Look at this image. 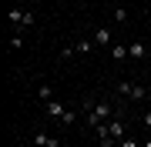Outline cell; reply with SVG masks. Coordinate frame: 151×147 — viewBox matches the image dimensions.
<instances>
[{"label": "cell", "instance_id": "obj_1", "mask_svg": "<svg viewBox=\"0 0 151 147\" xmlns=\"http://www.w3.org/2000/svg\"><path fill=\"white\" fill-rule=\"evenodd\" d=\"M111 114H114V104H111V100H97L94 107H91V114H87V127H101V124H108Z\"/></svg>", "mask_w": 151, "mask_h": 147}, {"label": "cell", "instance_id": "obj_2", "mask_svg": "<svg viewBox=\"0 0 151 147\" xmlns=\"http://www.w3.org/2000/svg\"><path fill=\"white\" fill-rule=\"evenodd\" d=\"M7 20H14L17 27H30V23H34V13H30V10H17V7H14V10L7 13Z\"/></svg>", "mask_w": 151, "mask_h": 147}, {"label": "cell", "instance_id": "obj_3", "mask_svg": "<svg viewBox=\"0 0 151 147\" xmlns=\"http://www.w3.org/2000/svg\"><path fill=\"white\" fill-rule=\"evenodd\" d=\"M34 144H37V147H60V141H57V137H50V134H44V131H37V134H34Z\"/></svg>", "mask_w": 151, "mask_h": 147}, {"label": "cell", "instance_id": "obj_4", "mask_svg": "<svg viewBox=\"0 0 151 147\" xmlns=\"http://www.w3.org/2000/svg\"><path fill=\"white\" fill-rule=\"evenodd\" d=\"M94 44H97V47H108V44H111V30H108V27H97V30H94Z\"/></svg>", "mask_w": 151, "mask_h": 147}, {"label": "cell", "instance_id": "obj_5", "mask_svg": "<svg viewBox=\"0 0 151 147\" xmlns=\"http://www.w3.org/2000/svg\"><path fill=\"white\" fill-rule=\"evenodd\" d=\"M47 114L60 120V117H64V114H67V110H64V104H60V100H47Z\"/></svg>", "mask_w": 151, "mask_h": 147}, {"label": "cell", "instance_id": "obj_6", "mask_svg": "<svg viewBox=\"0 0 151 147\" xmlns=\"http://www.w3.org/2000/svg\"><path fill=\"white\" fill-rule=\"evenodd\" d=\"M128 57H134V60L148 57V47H145V44H131V47H128Z\"/></svg>", "mask_w": 151, "mask_h": 147}, {"label": "cell", "instance_id": "obj_7", "mask_svg": "<svg viewBox=\"0 0 151 147\" xmlns=\"http://www.w3.org/2000/svg\"><path fill=\"white\" fill-rule=\"evenodd\" d=\"M74 50H77V54H91V50H94V40H77Z\"/></svg>", "mask_w": 151, "mask_h": 147}, {"label": "cell", "instance_id": "obj_8", "mask_svg": "<svg viewBox=\"0 0 151 147\" xmlns=\"http://www.w3.org/2000/svg\"><path fill=\"white\" fill-rule=\"evenodd\" d=\"M37 97H40V100H50V97H54V87H50V84H40Z\"/></svg>", "mask_w": 151, "mask_h": 147}, {"label": "cell", "instance_id": "obj_9", "mask_svg": "<svg viewBox=\"0 0 151 147\" xmlns=\"http://www.w3.org/2000/svg\"><path fill=\"white\" fill-rule=\"evenodd\" d=\"M131 97H134V100H145V97H148V90L141 87V84H134V87H131Z\"/></svg>", "mask_w": 151, "mask_h": 147}, {"label": "cell", "instance_id": "obj_10", "mask_svg": "<svg viewBox=\"0 0 151 147\" xmlns=\"http://www.w3.org/2000/svg\"><path fill=\"white\" fill-rule=\"evenodd\" d=\"M131 87H134L131 80H121V84H118V94H124V97H131Z\"/></svg>", "mask_w": 151, "mask_h": 147}, {"label": "cell", "instance_id": "obj_11", "mask_svg": "<svg viewBox=\"0 0 151 147\" xmlns=\"http://www.w3.org/2000/svg\"><path fill=\"white\" fill-rule=\"evenodd\" d=\"M111 54H114V60H124L128 57V47H111Z\"/></svg>", "mask_w": 151, "mask_h": 147}, {"label": "cell", "instance_id": "obj_12", "mask_svg": "<svg viewBox=\"0 0 151 147\" xmlns=\"http://www.w3.org/2000/svg\"><path fill=\"white\" fill-rule=\"evenodd\" d=\"M74 54H77L74 47H60V60H67V57H74Z\"/></svg>", "mask_w": 151, "mask_h": 147}, {"label": "cell", "instance_id": "obj_13", "mask_svg": "<svg viewBox=\"0 0 151 147\" xmlns=\"http://www.w3.org/2000/svg\"><path fill=\"white\" fill-rule=\"evenodd\" d=\"M118 147H138V141H134V137H124V141H121Z\"/></svg>", "mask_w": 151, "mask_h": 147}, {"label": "cell", "instance_id": "obj_14", "mask_svg": "<svg viewBox=\"0 0 151 147\" xmlns=\"http://www.w3.org/2000/svg\"><path fill=\"white\" fill-rule=\"evenodd\" d=\"M145 127H151V114H145Z\"/></svg>", "mask_w": 151, "mask_h": 147}, {"label": "cell", "instance_id": "obj_15", "mask_svg": "<svg viewBox=\"0 0 151 147\" xmlns=\"http://www.w3.org/2000/svg\"><path fill=\"white\" fill-rule=\"evenodd\" d=\"M145 147H151V141H148V144H145Z\"/></svg>", "mask_w": 151, "mask_h": 147}]
</instances>
